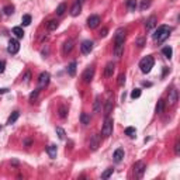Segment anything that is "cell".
Returning a JSON list of instances; mask_svg holds the SVG:
<instances>
[{"label":"cell","instance_id":"cell-17","mask_svg":"<svg viewBox=\"0 0 180 180\" xmlns=\"http://www.w3.org/2000/svg\"><path fill=\"white\" fill-rule=\"evenodd\" d=\"M114 158V162H117V163H120V162L124 159V151L121 149V148H118V149H116V152H114L113 155Z\"/></svg>","mask_w":180,"mask_h":180},{"label":"cell","instance_id":"cell-18","mask_svg":"<svg viewBox=\"0 0 180 180\" xmlns=\"http://www.w3.org/2000/svg\"><path fill=\"white\" fill-rule=\"evenodd\" d=\"M80 11H82V4L76 2V3L72 6V9H70V14L73 15V17H76V15L80 14Z\"/></svg>","mask_w":180,"mask_h":180},{"label":"cell","instance_id":"cell-21","mask_svg":"<svg viewBox=\"0 0 180 180\" xmlns=\"http://www.w3.org/2000/svg\"><path fill=\"white\" fill-rule=\"evenodd\" d=\"M46 152H48L49 158H56V145H49L46 148Z\"/></svg>","mask_w":180,"mask_h":180},{"label":"cell","instance_id":"cell-27","mask_svg":"<svg viewBox=\"0 0 180 180\" xmlns=\"http://www.w3.org/2000/svg\"><path fill=\"white\" fill-rule=\"evenodd\" d=\"M80 121H82L83 125H89L90 124V117H89L86 113H82L80 114Z\"/></svg>","mask_w":180,"mask_h":180},{"label":"cell","instance_id":"cell-33","mask_svg":"<svg viewBox=\"0 0 180 180\" xmlns=\"http://www.w3.org/2000/svg\"><path fill=\"white\" fill-rule=\"evenodd\" d=\"M100 97H96V100H94V113H100V110H101V107H100Z\"/></svg>","mask_w":180,"mask_h":180},{"label":"cell","instance_id":"cell-44","mask_svg":"<svg viewBox=\"0 0 180 180\" xmlns=\"http://www.w3.org/2000/svg\"><path fill=\"white\" fill-rule=\"evenodd\" d=\"M107 33H108V30H107V28H103V30L100 31V35H101V37H106Z\"/></svg>","mask_w":180,"mask_h":180},{"label":"cell","instance_id":"cell-35","mask_svg":"<svg viewBox=\"0 0 180 180\" xmlns=\"http://www.w3.org/2000/svg\"><path fill=\"white\" fill-rule=\"evenodd\" d=\"M23 25H30L31 24V15H28V14H25V15H23Z\"/></svg>","mask_w":180,"mask_h":180},{"label":"cell","instance_id":"cell-4","mask_svg":"<svg viewBox=\"0 0 180 180\" xmlns=\"http://www.w3.org/2000/svg\"><path fill=\"white\" fill-rule=\"evenodd\" d=\"M145 169H147V165H145L142 160L137 162V163L134 165V174L137 177H142L143 173H145Z\"/></svg>","mask_w":180,"mask_h":180},{"label":"cell","instance_id":"cell-14","mask_svg":"<svg viewBox=\"0 0 180 180\" xmlns=\"http://www.w3.org/2000/svg\"><path fill=\"white\" fill-rule=\"evenodd\" d=\"M156 23H158V20H156L155 15H152V17H149V19L145 21V28H147V31H151L152 28L156 27Z\"/></svg>","mask_w":180,"mask_h":180},{"label":"cell","instance_id":"cell-1","mask_svg":"<svg viewBox=\"0 0 180 180\" xmlns=\"http://www.w3.org/2000/svg\"><path fill=\"white\" fill-rule=\"evenodd\" d=\"M170 31H172L170 27H168V25H160V27H158V30L155 31V34H153V40L159 44L163 42V41L169 37Z\"/></svg>","mask_w":180,"mask_h":180},{"label":"cell","instance_id":"cell-32","mask_svg":"<svg viewBox=\"0 0 180 180\" xmlns=\"http://www.w3.org/2000/svg\"><path fill=\"white\" fill-rule=\"evenodd\" d=\"M151 3H152V0H142V2H141V10H147L148 7L151 6Z\"/></svg>","mask_w":180,"mask_h":180},{"label":"cell","instance_id":"cell-11","mask_svg":"<svg viewBox=\"0 0 180 180\" xmlns=\"http://www.w3.org/2000/svg\"><path fill=\"white\" fill-rule=\"evenodd\" d=\"M99 24H100V17L99 15H90L87 19V25L90 28H96Z\"/></svg>","mask_w":180,"mask_h":180},{"label":"cell","instance_id":"cell-13","mask_svg":"<svg viewBox=\"0 0 180 180\" xmlns=\"http://www.w3.org/2000/svg\"><path fill=\"white\" fill-rule=\"evenodd\" d=\"M114 68H116L114 62H108V64L106 65V68H104V76H106V77H111V76H113Z\"/></svg>","mask_w":180,"mask_h":180},{"label":"cell","instance_id":"cell-38","mask_svg":"<svg viewBox=\"0 0 180 180\" xmlns=\"http://www.w3.org/2000/svg\"><path fill=\"white\" fill-rule=\"evenodd\" d=\"M139 96H141V89H134L132 93H131V97L132 99H138Z\"/></svg>","mask_w":180,"mask_h":180},{"label":"cell","instance_id":"cell-28","mask_svg":"<svg viewBox=\"0 0 180 180\" xmlns=\"http://www.w3.org/2000/svg\"><path fill=\"white\" fill-rule=\"evenodd\" d=\"M125 134L128 135L130 138H135V134H137V130L134 127H128V128H125Z\"/></svg>","mask_w":180,"mask_h":180},{"label":"cell","instance_id":"cell-3","mask_svg":"<svg viewBox=\"0 0 180 180\" xmlns=\"http://www.w3.org/2000/svg\"><path fill=\"white\" fill-rule=\"evenodd\" d=\"M113 118H110V117H106V120H104V124H103V128H101V135L103 137H110L111 132H113Z\"/></svg>","mask_w":180,"mask_h":180},{"label":"cell","instance_id":"cell-22","mask_svg":"<svg viewBox=\"0 0 180 180\" xmlns=\"http://www.w3.org/2000/svg\"><path fill=\"white\" fill-rule=\"evenodd\" d=\"M58 28V21L56 20H51V21H48V24H46V30L48 31H54Z\"/></svg>","mask_w":180,"mask_h":180},{"label":"cell","instance_id":"cell-23","mask_svg":"<svg viewBox=\"0 0 180 180\" xmlns=\"http://www.w3.org/2000/svg\"><path fill=\"white\" fill-rule=\"evenodd\" d=\"M75 73H76V62H72L68 66V75L69 76H75Z\"/></svg>","mask_w":180,"mask_h":180},{"label":"cell","instance_id":"cell-26","mask_svg":"<svg viewBox=\"0 0 180 180\" xmlns=\"http://www.w3.org/2000/svg\"><path fill=\"white\" fill-rule=\"evenodd\" d=\"M162 54H163V55H165L168 59H170L172 58V54H173V51H172L170 46H165V48L162 49Z\"/></svg>","mask_w":180,"mask_h":180},{"label":"cell","instance_id":"cell-42","mask_svg":"<svg viewBox=\"0 0 180 180\" xmlns=\"http://www.w3.org/2000/svg\"><path fill=\"white\" fill-rule=\"evenodd\" d=\"M174 153H176V155H179V153H180V143L179 142L174 143Z\"/></svg>","mask_w":180,"mask_h":180},{"label":"cell","instance_id":"cell-37","mask_svg":"<svg viewBox=\"0 0 180 180\" xmlns=\"http://www.w3.org/2000/svg\"><path fill=\"white\" fill-rule=\"evenodd\" d=\"M56 134H58V137H59V139H65V131L61 128V127H56Z\"/></svg>","mask_w":180,"mask_h":180},{"label":"cell","instance_id":"cell-5","mask_svg":"<svg viewBox=\"0 0 180 180\" xmlns=\"http://www.w3.org/2000/svg\"><path fill=\"white\" fill-rule=\"evenodd\" d=\"M49 79H51V76H49L48 72H42V73L40 75V77H38V89L46 87L49 83Z\"/></svg>","mask_w":180,"mask_h":180},{"label":"cell","instance_id":"cell-15","mask_svg":"<svg viewBox=\"0 0 180 180\" xmlns=\"http://www.w3.org/2000/svg\"><path fill=\"white\" fill-rule=\"evenodd\" d=\"M117 41H125V30L124 28H118L116 31V35H114V42Z\"/></svg>","mask_w":180,"mask_h":180},{"label":"cell","instance_id":"cell-24","mask_svg":"<svg viewBox=\"0 0 180 180\" xmlns=\"http://www.w3.org/2000/svg\"><path fill=\"white\" fill-rule=\"evenodd\" d=\"M13 34H14L17 38H23V37H24V31H23L21 27H14V28H13Z\"/></svg>","mask_w":180,"mask_h":180},{"label":"cell","instance_id":"cell-9","mask_svg":"<svg viewBox=\"0 0 180 180\" xmlns=\"http://www.w3.org/2000/svg\"><path fill=\"white\" fill-rule=\"evenodd\" d=\"M122 52H124V41H117V42H114V55L117 58H121Z\"/></svg>","mask_w":180,"mask_h":180},{"label":"cell","instance_id":"cell-12","mask_svg":"<svg viewBox=\"0 0 180 180\" xmlns=\"http://www.w3.org/2000/svg\"><path fill=\"white\" fill-rule=\"evenodd\" d=\"M177 99H179V94H177V90H176V89H172L170 92H169V96H168L169 104L174 106V104L177 103Z\"/></svg>","mask_w":180,"mask_h":180},{"label":"cell","instance_id":"cell-6","mask_svg":"<svg viewBox=\"0 0 180 180\" xmlns=\"http://www.w3.org/2000/svg\"><path fill=\"white\" fill-rule=\"evenodd\" d=\"M93 76H94V68L89 66L87 69L83 72L82 79H83V82H85V83H90V82H92V79H93Z\"/></svg>","mask_w":180,"mask_h":180},{"label":"cell","instance_id":"cell-8","mask_svg":"<svg viewBox=\"0 0 180 180\" xmlns=\"http://www.w3.org/2000/svg\"><path fill=\"white\" fill-rule=\"evenodd\" d=\"M100 141H101V138H100V135H93L92 138H90V142H89V147H90V149L92 151H96L99 147H100Z\"/></svg>","mask_w":180,"mask_h":180},{"label":"cell","instance_id":"cell-43","mask_svg":"<svg viewBox=\"0 0 180 180\" xmlns=\"http://www.w3.org/2000/svg\"><path fill=\"white\" fill-rule=\"evenodd\" d=\"M4 66H6V65H4V62L0 61V73H3V72H4Z\"/></svg>","mask_w":180,"mask_h":180},{"label":"cell","instance_id":"cell-34","mask_svg":"<svg viewBox=\"0 0 180 180\" xmlns=\"http://www.w3.org/2000/svg\"><path fill=\"white\" fill-rule=\"evenodd\" d=\"M3 11H4V14H6V15H11L13 13H14V7H13V6H6L3 9Z\"/></svg>","mask_w":180,"mask_h":180},{"label":"cell","instance_id":"cell-30","mask_svg":"<svg viewBox=\"0 0 180 180\" xmlns=\"http://www.w3.org/2000/svg\"><path fill=\"white\" fill-rule=\"evenodd\" d=\"M66 11V4L65 3H61L58 6V9H56V14L58 15H64V13Z\"/></svg>","mask_w":180,"mask_h":180},{"label":"cell","instance_id":"cell-40","mask_svg":"<svg viewBox=\"0 0 180 180\" xmlns=\"http://www.w3.org/2000/svg\"><path fill=\"white\" fill-rule=\"evenodd\" d=\"M124 82H125V75L121 73L118 76V86H122V85H124Z\"/></svg>","mask_w":180,"mask_h":180},{"label":"cell","instance_id":"cell-16","mask_svg":"<svg viewBox=\"0 0 180 180\" xmlns=\"http://www.w3.org/2000/svg\"><path fill=\"white\" fill-rule=\"evenodd\" d=\"M113 100L111 99H108V100L106 101V106H104V117H108L111 113V110H113Z\"/></svg>","mask_w":180,"mask_h":180},{"label":"cell","instance_id":"cell-2","mask_svg":"<svg viewBox=\"0 0 180 180\" xmlns=\"http://www.w3.org/2000/svg\"><path fill=\"white\" fill-rule=\"evenodd\" d=\"M153 64H155V61H153L152 56H145L143 59H141V62H139L141 72L142 73H149L153 68Z\"/></svg>","mask_w":180,"mask_h":180},{"label":"cell","instance_id":"cell-29","mask_svg":"<svg viewBox=\"0 0 180 180\" xmlns=\"http://www.w3.org/2000/svg\"><path fill=\"white\" fill-rule=\"evenodd\" d=\"M127 7H128L130 11H135V9H137V0H128L127 2Z\"/></svg>","mask_w":180,"mask_h":180},{"label":"cell","instance_id":"cell-41","mask_svg":"<svg viewBox=\"0 0 180 180\" xmlns=\"http://www.w3.org/2000/svg\"><path fill=\"white\" fill-rule=\"evenodd\" d=\"M30 77H31V73H30V72H27V73H25V76H24V83H25V85H28V83H30Z\"/></svg>","mask_w":180,"mask_h":180},{"label":"cell","instance_id":"cell-7","mask_svg":"<svg viewBox=\"0 0 180 180\" xmlns=\"http://www.w3.org/2000/svg\"><path fill=\"white\" fill-rule=\"evenodd\" d=\"M20 49V44L17 40H10L9 41V45H7V52L9 54H11V55H14V54H17Z\"/></svg>","mask_w":180,"mask_h":180},{"label":"cell","instance_id":"cell-47","mask_svg":"<svg viewBox=\"0 0 180 180\" xmlns=\"http://www.w3.org/2000/svg\"><path fill=\"white\" fill-rule=\"evenodd\" d=\"M85 2H86V0H77V3H80V4H83Z\"/></svg>","mask_w":180,"mask_h":180},{"label":"cell","instance_id":"cell-25","mask_svg":"<svg viewBox=\"0 0 180 180\" xmlns=\"http://www.w3.org/2000/svg\"><path fill=\"white\" fill-rule=\"evenodd\" d=\"M163 108H165V101L160 99V100H158V104H156V108H155L156 114H160L163 111Z\"/></svg>","mask_w":180,"mask_h":180},{"label":"cell","instance_id":"cell-20","mask_svg":"<svg viewBox=\"0 0 180 180\" xmlns=\"http://www.w3.org/2000/svg\"><path fill=\"white\" fill-rule=\"evenodd\" d=\"M19 117H20V113H19V111H13L11 116H10L9 120H7V124H9V125L14 124V122L17 121V118H19Z\"/></svg>","mask_w":180,"mask_h":180},{"label":"cell","instance_id":"cell-36","mask_svg":"<svg viewBox=\"0 0 180 180\" xmlns=\"http://www.w3.org/2000/svg\"><path fill=\"white\" fill-rule=\"evenodd\" d=\"M38 93H40V89H37V90H34V92H33V93H31V94H30V101H33V103H34V101L37 100V97H38Z\"/></svg>","mask_w":180,"mask_h":180},{"label":"cell","instance_id":"cell-39","mask_svg":"<svg viewBox=\"0 0 180 180\" xmlns=\"http://www.w3.org/2000/svg\"><path fill=\"white\" fill-rule=\"evenodd\" d=\"M66 114H68L66 107H61V108H59V117H61V118H65Z\"/></svg>","mask_w":180,"mask_h":180},{"label":"cell","instance_id":"cell-10","mask_svg":"<svg viewBox=\"0 0 180 180\" xmlns=\"http://www.w3.org/2000/svg\"><path fill=\"white\" fill-rule=\"evenodd\" d=\"M92 49H93L92 41H83L82 45H80V51H82V54H90Z\"/></svg>","mask_w":180,"mask_h":180},{"label":"cell","instance_id":"cell-46","mask_svg":"<svg viewBox=\"0 0 180 180\" xmlns=\"http://www.w3.org/2000/svg\"><path fill=\"white\" fill-rule=\"evenodd\" d=\"M7 92H9V89H0V94H4Z\"/></svg>","mask_w":180,"mask_h":180},{"label":"cell","instance_id":"cell-45","mask_svg":"<svg viewBox=\"0 0 180 180\" xmlns=\"http://www.w3.org/2000/svg\"><path fill=\"white\" fill-rule=\"evenodd\" d=\"M138 46H139V48H141V46H143V40H142V38L138 40Z\"/></svg>","mask_w":180,"mask_h":180},{"label":"cell","instance_id":"cell-19","mask_svg":"<svg viewBox=\"0 0 180 180\" xmlns=\"http://www.w3.org/2000/svg\"><path fill=\"white\" fill-rule=\"evenodd\" d=\"M72 49H73V41L72 40L65 41V44H64V54L65 55H66V54H70Z\"/></svg>","mask_w":180,"mask_h":180},{"label":"cell","instance_id":"cell-31","mask_svg":"<svg viewBox=\"0 0 180 180\" xmlns=\"http://www.w3.org/2000/svg\"><path fill=\"white\" fill-rule=\"evenodd\" d=\"M113 173H114V169H113V168H108L107 170H104V172H103L101 177H103V179H108V177H110Z\"/></svg>","mask_w":180,"mask_h":180}]
</instances>
